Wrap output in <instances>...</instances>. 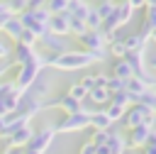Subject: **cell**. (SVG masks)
Masks as SVG:
<instances>
[{
  "mask_svg": "<svg viewBox=\"0 0 156 154\" xmlns=\"http://www.w3.org/2000/svg\"><path fill=\"white\" fill-rule=\"evenodd\" d=\"M98 64V59L85 49H66L63 54H46V66L58 71H80Z\"/></svg>",
  "mask_w": 156,
  "mask_h": 154,
  "instance_id": "obj_1",
  "label": "cell"
},
{
  "mask_svg": "<svg viewBox=\"0 0 156 154\" xmlns=\"http://www.w3.org/2000/svg\"><path fill=\"white\" fill-rule=\"evenodd\" d=\"M44 66H46V54H39V51H34V56L29 59V61H24L22 66H17V73H15V86L24 93L39 76H41V71H44Z\"/></svg>",
  "mask_w": 156,
  "mask_h": 154,
  "instance_id": "obj_2",
  "label": "cell"
},
{
  "mask_svg": "<svg viewBox=\"0 0 156 154\" xmlns=\"http://www.w3.org/2000/svg\"><path fill=\"white\" fill-rule=\"evenodd\" d=\"M24 24V29H29L37 39H41L44 34H49V10L46 7H34V10H24L17 15Z\"/></svg>",
  "mask_w": 156,
  "mask_h": 154,
  "instance_id": "obj_3",
  "label": "cell"
},
{
  "mask_svg": "<svg viewBox=\"0 0 156 154\" xmlns=\"http://www.w3.org/2000/svg\"><path fill=\"white\" fill-rule=\"evenodd\" d=\"M78 42L85 46V51H90L98 59V64L107 61V37L102 29H88L85 34L78 37Z\"/></svg>",
  "mask_w": 156,
  "mask_h": 154,
  "instance_id": "obj_4",
  "label": "cell"
},
{
  "mask_svg": "<svg viewBox=\"0 0 156 154\" xmlns=\"http://www.w3.org/2000/svg\"><path fill=\"white\" fill-rule=\"evenodd\" d=\"M95 110V108H93ZM93 110H80V112H73V115H63L54 130L56 134H66V132H80V130H88L90 127V112Z\"/></svg>",
  "mask_w": 156,
  "mask_h": 154,
  "instance_id": "obj_5",
  "label": "cell"
},
{
  "mask_svg": "<svg viewBox=\"0 0 156 154\" xmlns=\"http://www.w3.org/2000/svg\"><path fill=\"white\" fill-rule=\"evenodd\" d=\"M122 120H124L127 130H132V127H139V125H154V122H156V115H154V110H151L149 105L134 103V105L127 108V112H124Z\"/></svg>",
  "mask_w": 156,
  "mask_h": 154,
  "instance_id": "obj_6",
  "label": "cell"
},
{
  "mask_svg": "<svg viewBox=\"0 0 156 154\" xmlns=\"http://www.w3.org/2000/svg\"><path fill=\"white\" fill-rule=\"evenodd\" d=\"M132 15H134V10H132V7H129V5L122 0V2H117V5H115L112 15H110V17L102 22V27H100V29H102L105 34H110V32H115V29L124 27V24L132 20Z\"/></svg>",
  "mask_w": 156,
  "mask_h": 154,
  "instance_id": "obj_7",
  "label": "cell"
},
{
  "mask_svg": "<svg viewBox=\"0 0 156 154\" xmlns=\"http://www.w3.org/2000/svg\"><path fill=\"white\" fill-rule=\"evenodd\" d=\"M151 132H154V125H139V127L127 130V134H124L127 149H129V152H139V149H144V144L149 142V134H151Z\"/></svg>",
  "mask_w": 156,
  "mask_h": 154,
  "instance_id": "obj_8",
  "label": "cell"
},
{
  "mask_svg": "<svg viewBox=\"0 0 156 154\" xmlns=\"http://www.w3.org/2000/svg\"><path fill=\"white\" fill-rule=\"evenodd\" d=\"M54 137H56V130H54V127H41V130H34V137L29 139V144H27L24 149L37 152V154H44V152H49V147L54 144Z\"/></svg>",
  "mask_w": 156,
  "mask_h": 154,
  "instance_id": "obj_9",
  "label": "cell"
},
{
  "mask_svg": "<svg viewBox=\"0 0 156 154\" xmlns=\"http://www.w3.org/2000/svg\"><path fill=\"white\" fill-rule=\"evenodd\" d=\"M22 90L12 83L5 93H0V117H5V115H10V112H15L17 110V105H20V100H22Z\"/></svg>",
  "mask_w": 156,
  "mask_h": 154,
  "instance_id": "obj_10",
  "label": "cell"
},
{
  "mask_svg": "<svg viewBox=\"0 0 156 154\" xmlns=\"http://www.w3.org/2000/svg\"><path fill=\"white\" fill-rule=\"evenodd\" d=\"M32 137H34V127H32V125H24V127L15 130V132L5 139V144H7L10 149H24V147L29 144Z\"/></svg>",
  "mask_w": 156,
  "mask_h": 154,
  "instance_id": "obj_11",
  "label": "cell"
},
{
  "mask_svg": "<svg viewBox=\"0 0 156 154\" xmlns=\"http://www.w3.org/2000/svg\"><path fill=\"white\" fill-rule=\"evenodd\" d=\"M49 88H51V83H49V78H44V76H39L27 90H24V98H32V100H39V103H44L46 98H49Z\"/></svg>",
  "mask_w": 156,
  "mask_h": 154,
  "instance_id": "obj_12",
  "label": "cell"
},
{
  "mask_svg": "<svg viewBox=\"0 0 156 154\" xmlns=\"http://www.w3.org/2000/svg\"><path fill=\"white\" fill-rule=\"evenodd\" d=\"M49 34H56V37H68L71 34V29H68V15L66 12L49 17Z\"/></svg>",
  "mask_w": 156,
  "mask_h": 154,
  "instance_id": "obj_13",
  "label": "cell"
},
{
  "mask_svg": "<svg viewBox=\"0 0 156 154\" xmlns=\"http://www.w3.org/2000/svg\"><path fill=\"white\" fill-rule=\"evenodd\" d=\"M32 56H34V46H27V44L15 42V44H12V54H10V64H12V66H22V64L29 61Z\"/></svg>",
  "mask_w": 156,
  "mask_h": 154,
  "instance_id": "obj_14",
  "label": "cell"
},
{
  "mask_svg": "<svg viewBox=\"0 0 156 154\" xmlns=\"http://www.w3.org/2000/svg\"><path fill=\"white\" fill-rule=\"evenodd\" d=\"M22 32H24V24H22V20H20L17 15H12V17L7 20V24L2 27V34H5V37L12 42V44H15V42L22 37Z\"/></svg>",
  "mask_w": 156,
  "mask_h": 154,
  "instance_id": "obj_15",
  "label": "cell"
},
{
  "mask_svg": "<svg viewBox=\"0 0 156 154\" xmlns=\"http://www.w3.org/2000/svg\"><path fill=\"white\" fill-rule=\"evenodd\" d=\"M132 98H134V103H139L141 100V95L146 93V90H154V88H149L141 78H136V76H132V78H127V88H124Z\"/></svg>",
  "mask_w": 156,
  "mask_h": 154,
  "instance_id": "obj_16",
  "label": "cell"
},
{
  "mask_svg": "<svg viewBox=\"0 0 156 154\" xmlns=\"http://www.w3.org/2000/svg\"><path fill=\"white\" fill-rule=\"evenodd\" d=\"M90 105H98V108H102V105H107L110 103V90L105 88V86H95V88H90L88 90V98H85Z\"/></svg>",
  "mask_w": 156,
  "mask_h": 154,
  "instance_id": "obj_17",
  "label": "cell"
},
{
  "mask_svg": "<svg viewBox=\"0 0 156 154\" xmlns=\"http://www.w3.org/2000/svg\"><path fill=\"white\" fill-rule=\"evenodd\" d=\"M112 127V122H110V117L105 115V110L102 108H95L93 112H90V127L88 130H110Z\"/></svg>",
  "mask_w": 156,
  "mask_h": 154,
  "instance_id": "obj_18",
  "label": "cell"
},
{
  "mask_svg": "<svg viewBox=\"0 0 156 154\" xmlns=\"http://www.w3.org/2000/svg\"><path fill=\"white\" fill-rule=\"evenodd\" d=\"M146 37H141L139 32H127L124 37V46H127V54L129 51H139V49H146Z\"/></svg>",
  "mask_w": 156,
  "mask_h": 154,
  "instance_id": "obj_19",
  "label": "cell"
},
{
  "mask_svg": "<svg viewBox=\"0 0 156 154\" xmlns=\"http://www.w3.org/2000/svg\"><path fill=\"white\" fill-rule=\"evenodd\" d=\"M154 29H156V7H146V15H144V20H141V29H139V34L149 39Z\"/></svg>",
  "mask_w": 156,
  "mask_h": 154,
  "instance_id": "obj_20",
  "label": "cell"
},
{
  "mask_svg": "<svg viewBox=\"0 0 156 154\" xmlns=\"http://www.w3.org/2000/svg\"><path fill=\"white\" fill-rule=\"evenodd\" d=\"M66 37H56V34H44L39 42H44L46 46H49V51L51 54H63L66 51V42H63Z\"/></svg>",
  "mask_w": 156,
  "mask_h": 154,
  "instance_id": "obj_21",
  "label": "cell"
},
{
  "mask_svg": "<svg viewBox=\"0 0 156 154\" xmlns=\"http://www.w3.org/2000/svg\"><path fill=\"white\" fill-rule=\"evenodd\" d=\"M110 76H117V78L127 81V78L134 76V71H132V66L127 64V59H117V61L112 64V73H110Z\"/></svg>",
  "mask_w": 156,
  "mask_h": 154,
  "instance_id": "obj_22",
  "label": "cell"
},
{
  "mask_svg": "<svg viewBox=\"0 0 156 154\" xmlns=\"http://www.w3.org/2000/svg\"><path fill=\"white\" fill-rule=\"evenodd\" d=\"M88 10H90V5H88L85 0H68V10H66V12L85 22V15H88Z\"/></svg>",
  "mask_w": 156,
  "mask_h": 154,
  "instance_id": "obj_23",
  "label": "cell"
},
{
  "mask_svg": "<svg viewBox=\"0 0 156 154\" xmlns=\"http://www.w3.org/2000/svg\"><path fill=\"white\" fill-rule=\"evenodd\" d=\"M102 110H105V115L110 117V122L115 125V122H119L122 117H124V112H127V108H122V105H115V103H107V105H102Z\"/></svg>",
  "mask_w": 156,
  "mask_h": 154,
  "instance_id": "obj_24",
  "label": "cell"
},
{
  "mask_svg": "<svg viewBox=\"0 0 156 154\" xmlns=\"http://www.w3.org/2000/svg\"><path fill=\"white\" fill-rule=\"evenodd\" d=\"M107 54H112L115 59H124V56H127L124 39H112V42H107Z\"/></svg>",
  "mask_w": 156,
  "mask_h": 154,
  "instance_id": "obj_25",
  "label": "cell"
},
{
  "mask_svg": "<svg viewBox=\"0 0 156 154\" xmlns=\"http://www.w3.org/2000/svg\"><path fill=\"white\" fill-rule=\"evenodd\" d=\"M66 15H68V12H66ZM68 29H71V34H73V37H80V34H85V32H88V24H85L83 20H78V17L68 15Z\"/></svg>",
  "mask_w": 156,
  "mask_h": 154,
  "instance_id": "obj_26",
  "label": "cell"
},
{
  "mask_svg": "<svg viewBox=\"0 0 156 154\" xmlns=\"http://www.w3.org/2000/svg\"><path fill=\"white\" fill-rule=\"evenodd\" d=\"M110 103L122 105V108H129V105H134V98L127 90H119V93H110Z\"/></svg>",
  "mask_w": 156,
  "mask_h": 154,
  "instance_id": "obj_27",
  "label": "cell"
},
{
  "mask_svg": "<svg viewBox=\"0 0 156 154\" xmlns=\"http://www.w3.org/2000/svg\"><path fill=\"white\" fill-rule=\"evenodd\" d=\"M110 132H112V127H110V130H90L88 142H93L95 147H100V144H105V142L110 139Z\"/></svg>",
  "mask_w": 156,
  "mask_h": 154,
  "instance_id": "obj_28",
  "label": "cell"
},
{
  "mask_svg": "<svg viewBox=\"0 0 156 154\" xmlns=\"http://www.w3.org/2000/svg\"><path fill=\"white\" fill-rule=\"evenodd\" d=\"M115 5H117L115 0H100V2L95 5V10H98V15H100V20H102V22H105V20H107V17L112 15Z\"/></svg>",
  "mask_w": 156,
  "mask_h": 154,
  "instance_id": "obj_29",
  "label": "cell"
},
{
  "mask_svg": "<svg viewBox=\"0 0 156 154\" xmlns=\"http://www.w3.org/2000/svg\"><path fill=\"white\" fill-rule=\"evenodd\" d=\"M85 24H88V29H100V27H102V20H100V15H98L95 5H90L88 15H85Z\"/></svg>",
  "mask_w": 156,
  "mask_h": 154,
  "instance_id": "obj_30",
  "label": "cell"
},
{
  "mask_svg": "<svg viewBox=\"0 0 156 154\" xmlns=\"http://www.w3.org/2000/svg\"><path fill=\"white\" fill-rule=\"evenodd\" d=\"M105 88H107L110 93H119V90L127 88V81H122V78H117V76H110V73H107V83H105Z\"/></svg>",
  "mask_w": 156,
  "mask_h": 154,
  "instance_id": "obj_31",
  "label": "cell"
},
{
  "mask_svg": "<svg viewBox=\"0 0 156 154\" xmlns=\"http://www.w3.org/2000/svg\"><path fill=\"white\" fill-rule=\"evenodd\" d=\"M66 93H68L71 98H76V100H85V98H88V90H85V88L80 86V81H76V83H71Z\"/></svg>",
  "mask_w": 156,
  "mask_h": 154,
  "instance_id": "obj_32",
  "label": "cell"
},
{
  "mask_svg": "<svg viewBox=\"0 0 156 154\" xmlns=\"http://www.w3.org/2000/svg\"><path fill=\"white\" fill-rule=\"evenodd\" d=\"M46 10H49V15H61L68 10V0H49Z\"/></svg>",
  "mask_w": 156,
  "mask_h": 154,
  "instance_id": "obj_33",
  "label": "cell"
},
{
  "mask_svg": "<svg viewBox=\"0 0 156 154\" xmlns=\"http://www.w3.org/2000/svg\"><path fill=\"white\" fill-rule=\"evenodd\" d=\"M5 5L10 7V12H12V15H20V12H24V10H27V0H5Z\"/></svg>",
  "mask_w": 156,
  "mask_h": 154,
  "instance_id": "obj_34",
  "label": "cell"
},
{
  "mask_svg": "<svg viewBox=\"0 0 156 154\" xmlns=\"http://www.w3.org/2000/svg\"><path fill=\"white\" fill-rule=\"evenodd\" d=\"M139 103L149 105V108L154 110V115H156V88H154V90H146V93L141 95V100H139Z\"/></svg>",
  "mask_w": 156,
  "mask_h": 154,
  "instance_id": "obj_35",
  "label": "cell"
},
{
  "mask_svg": "<svg viewBox=\"0 0 156 154\" xmlns=\"http://www.w3.org/2000/svg\"><path fill=\"white\" fill-rule=\"evenodd\" d=\"M12 54V42L10 39H0V61H7Z\"/></svg>",
  "mask_w": 156,
  "mask_h": 154,
  "instance_id": "obj_36",
  "label": "cell"
},
{
  "mask_svg": "<svg viewBox=\"0 0 156 154\" xmlns=\"http://www.w3.org/2000/svg\"><path fill=\"white\" fill-rule=\"evenodd\" d=\"M12 17V12H10V7L5 5V0H0V32H2V27L7 24V20Z\"/></svg>",
  "mask_w": 156,
  "mask_h": 154,
  "instance_id": "obj_37",
  "label": "cell"
},
{
  "mask_svg": "<svg viewBox=\"0 0 156 154\" xmlns=\"http://www.w3.org/2000/svg\"><path fill=\"white\" fill-rule=\"evenodd\" d=\"M17 42H20V44H27V46H37V42H39V39H37L29 29H24V32H22V37H20Z\"/></svg>",
  "mask_w": 156,
  "mask_h": 154,
  "instance_id": "obj_38",
  "label": "cell"
},
{
  "mask_svg": "<svg viewBox=\"0 0 156 154\" xmlns=\"http://www.w3.org/2000/svg\"><path fill=\"white\" fill-rule=\"evenodd\" d=\"M80 86H83L85 90H90V88H95V73H85V76L80 78Z\"/></svg>",
  "mask_w": 156,
  "mask_h": 154,
  "instance_id": "obj_39",
  "label": "cell"
},
{
  "mask_svg": "<svg viewBox=\"0 0 156 154\" xmlns=\"http://www.w3.org/2000/svg\"><path fill=\"white\" fill-rule=\"evenodd\" d=\"M78 154H95V144L85 139V142L80 144V152H78Z\"/></svg>",
  "mask_w": 156,
  "mask_h": 154,
  "instance_id": "obj_40",
  "label": "cell"
},
{
  "mask_svg": "<svg viewBox=\"0 0 156 154\" xmlns=\"http://www.w3.org/2000/svg\"><path fill=\"white\" fill-rule=\"evenodd\" d=\"M124 2H127L132 10H144V7H146V0H124Z\"/></svg>",
  "mask_w": 156,
  "mask_h": 154,
  "instance_id": "obj_41",
  "label": "cell"
},
{
  "mask_svg": "<svg viewBox=\"0 0 156 154\" xmlns=\"http://www.w3.org/2000/svg\"><path fill=\"white\" fill-rule=\"evenodd\" d=\"M49 0H27V10H34V7H46Z\"/></svg>",
  "mask_w": 156,
  "mask_h": 154,
  "instance_id": "obj_42",
  "label": "cell"
},
{
  "mask_svg": "<svg viewBox=\"0 0 156 154\" xmlns=\"http://www.w3.org/2000/svg\"><path fill=\"white\" fill-rule=\"evenodd\" d=\"M105 83H107V73L105 71H98L95 73V86H105Z\"/></svg>",
  "mask_w": 156,
  "mask_h": 154,
  "instance_id": "obj_43",
  "label": "cell"
},
{
  "mask_svg": "<svg viewBox=\"0 0 156 154\" xmlns=\"http://www.w3.org/2000/svg\"><path fill=\"white\" fill-rule=\"evenodd\" d=\"M10 66H12V64H10V59H7V61H0V78L10 71Z\"/></svg>",
  "mask_w": 156,
  "mask_h": 154,
  "instance_id": "obj_44",
  "label": "cell"
},
{
  "mask_svg": "<svg viewBox=\"0 0 156 154\" xmlns=\"http://www.w3.org/2000/svg\"><path fill=\"white\" fill-rule=\"evenodd\" d=\"M0 139L2 142L7 139V134H5V117H0Z\"/></svg>",
  "mask_w": 156,
  "mask_h": 154,
  "instance_id": "obj_45",
  "label": "cell"
},
{
  "mask_svg": "<svg viewBox=\"0 0 156 154\" xmlns=\"http://www.w3.org/2000/svg\"><path fill=\"white\" fill-rule=\"evenodd\" d=\"M2 154H24V152H22V149H10V147H5Z\"/></svg>",
  "mask_w": 156,
  "mask_h": 154,
  "instance_id": "obj_46",
  "label": "cell"
},
{
  "mask_svg": "<svg viewBox=\"0 0 156 154\" xmlns=\"http://www.w3.org/2000/svg\"><path fill=\"white\" fill-rule=\"evenodd\" d=\"M149 39H151V42H154V44H156V29H154V32H151V37H149Z\"/></svg>",
  "mask_w": 156,
  "mask_h": 154,
  "instance_id": "obj_47",
  "label": "cell"
},
{
  "mask_svg": "<svg viewBox=\"0 0 156 154\" xmlns=\"http://www.w3.org/2000/svg\"><path fill=\"white\" fill-rule=\"evenodd\" d=\"M22 152H24V154H37V152H29V149H22Z\"/></svg>",
  "mask_w": 156,
  "mask_h": 154,
  "instance_id": "obj_48",
  "label": "cell"
},
{
  "mask_svg": "<svg viewBox=\"0 0 156 154\" xmlns=\"http://www.w3.org/2000/svg\"><path fill=\"white\" fill-rule=\"evenodd\" d=\"M124 154H127V152H124ZM129 154H134V152H129Z\"/></svg>",
  "mask_w": 156,
  "mask_h": 154,
  "instance_id": "obj_49",
  "label": "cell"
}]
</instances>
